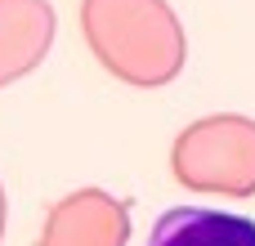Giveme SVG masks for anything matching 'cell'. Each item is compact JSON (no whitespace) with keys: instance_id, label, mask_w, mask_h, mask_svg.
<instances>
[{"instance_id":"1","label":"cell","mask_w":255,"mask_h":246,"mask_svg":"<svg viewBox=\"0 0 255 246\" xmlns=\"http://www.w3.org/2000/svg\"><path fill=\"white\" fill-rule=\"evenodd\" d=\"M81 31L94 58L134 85H152L175 72L179 40L157 0H81Z\"/></svg>"},{"instance_id":"2","label":"cell","mask_w":255,"mask_h":246,"mask_svg":"<svg viewBox=\"0 0 255 246\" xmlns=\"http://www.w3.org/2000/svg\"><path fill=\"white\" fill-rule=\"evenodd\" d=\"M126 233H130L126 206L99 188H81L49 206L36 246H126Z\"/></svg>"},{"instance_id":"3","label":"cell","mask_w":255,"mask_h":246,"mask_svg":"<svg viewBox=\"0 0 255 246\" xmlns=\"http://www.w3.org/2000/svg\"><path fill=\"white\" fill-rule=\"evenodd\" d=\"M54 31L58 18L49 0H0V90L45 63Z\"/></svg>"},{"instance_id":"4","label":"cell","mask_w":255,"mask_h":246,"mask_svg":"<svg viewBox=\"0 0 255 246\" xmlns=\"http://www.w3.org/2000/svg\"><path fill=\"white\" fill-rule=\"evenodd\" d=\"M148 246H255V220L215 206H170L152 224Z\"/></svg>"},{"instance_id":"5","label":"cell","mask_w":255,"mask_h":246,"mask_svg":"<svg viewBox=\"0 0 255 246\" xmlns=\"http://www.w3.org/2000/svg\"><path fill=\"white\" fill-rule=\"evenodd\" d=\"M4 211L9 206H4V184H0V242H4Z\"/></svg>"}]
</instances>
